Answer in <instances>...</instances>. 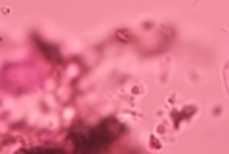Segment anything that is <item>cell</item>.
Returning <instances> with one entry per match:
<instances>
[{
	"label": "cell",
	"mask_w": 229,
	"mask_h": 154,
	"mask_svg": "<svg viewBox=\"0 0 229 154\" xmlns=\"http://www.w3.org/2000/svg\"><path fill=\"white\" fill-rule=\"evenodd\" d=\"M221 78H223V88H225V95L229 97V59L223 63L221 67Z\"/></svg>",
	"instance_id": "obj_1"
}]
</instances>
